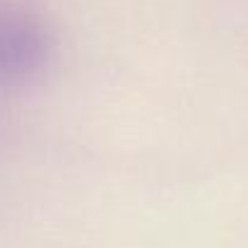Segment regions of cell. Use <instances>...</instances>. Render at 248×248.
Masks as SVG:
<instances>
[{"instance_id": "obj_1", "label": "cell", "mask_w": 248, "mask_h": 248, "mask_svg": "<svg viewBox=\"0 0 248 248\" xmlns=\"http://www.w3.org/2000/svg\"><path fill=\"white\" fill-rule=\"evenodd\" d=\"M51 56L48 31L19 15H0V84L36 75Z\"/></svg>"}]
</instances>
